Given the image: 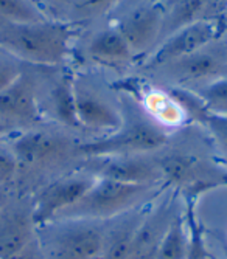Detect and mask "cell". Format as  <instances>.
I'll list each match as a JSON object with an SVG mask.
<instances>
[{"mask_svg": "<svg viewBox=\"0 0 227 259\" xmlns=\"http://www.w3.org/2000/svg\"><path fill=\"white\" fill-rule=\"evenodd\" d=\"M207 110L227 115V76H219L193 90Z\"/></svg>", "mask_w": 227, "mask_h": 259, "instance_id": "cell-24", "label": "cell"}, {"mask_svg": "<svg viewBox=\"0 0 227 259\" xmlns=\"http://www.w3.org/2000/svg\"><path fill=\"white\" fill-rule=\"evenodd\" d=\"M8 202H10L8 191L5 190V186H0V209H2Z\"/></svg>", "mask_w": 227, "mask_h": 259, "instance_id": "cell-29", "label": "cell"}, {"mask_svg": "<svg viewBox=\"0 0 227 259\" xmlns=\"http://www.w3.org/2000/svg\"><path fill=\"white\" fill-rule=\"evenodd\" d=\"M177 211L174 196L165 197L153 209L146 211L142 224L134 234L126 259H156L164 234Z\"/></svg>", "mask_w": 227, "mask_h": 259, "instance_id": "cell-13", "label": "cell"}, {"mask_svg": "<svg viewBox=\"0 0 227 259\" xmlns=\"http://www.w3.org/2000/svg\"><path fill=\"white\" fill-rule=\"evenodd\" d=\"M190 253L192 245L185 227V219L177 211L164 234L156 259H188Z\"/></svg>", "mask_w": 227, "mask_h": 259, "instance_id": "cell-21", "label": "cell"}, {"mask_svg": "<svg viewBox=\"0 0 227 259\" xmlns=\"http://www.w3.org/2000/svg\"><path fill=\"white\" fill-rule=\"evenodd\" d=\"M192 121L202 124L204 129L210 134L222 160L227 163V115L213 113L202 104L193 115Z\"/></svg>", "mask_w": 227, "mask_h": 259, "instance_id": "cell-22", "label": "cell"}, {"mask_svg": "<svg viewBox=\"0 0 227 259\" xmlns=\"http://www.w3.org/2000/svg\"><path fill=\"white\" fill-rule=\"evenodd\" d=\"M72 28L65 22L44 19L0 27V47L16 61L42 67L62 64L70 55Z\"/></svg>", "mask_w": 227, "mask_h": 259, "instance_id": "cell-1", "label": "cell"}, {"mask_svg": "<svg viewBox=\"0 0 227 259\" xmlns=\"http://www.w3.org/2000/svg\"><path fill=\"white\" fill-rule=\"evenodd\" d=\"M123 4V0H75L72 13L78 20H90L101 17Z\"/></svg>", "mask_w": 227, "mask_h": 259, "instance_id": "cell-25", "label": "cell"}, {"mask_svg": "<svg viewBox=\"0 0 227 259\" xmlns=\"http://www.w3.org/2000/svg\"><path fill=\"white\" fill-rule=\"evenodd\" d=\"M41 110L34 81L22 75L8 87L0 90V123L8 129L13 126H30L39 121Z\"/></svg>", "mask_w": 227, "mask_h": 259, "instance_id": "cell-12", "label": "cell"}, {"mask_svg": "<svg viewBox=\"0 0 227 259\" xmlns=\"http://www.w3.org/2000/svg\"><path fill=\"white\" fill-rule=\"evenodd\" d=\"M227 67V42L218 40L202 47L201 50L171 61L161 67L151 68L159 72L173 87L190 89V85H204L224 75ZM196 87V89H198ZM195 90V89H193Z\"/></svg>", "mask_w": 227, "mask_h": 259, "instance_id": "cell-5", "label": "cell"}, {"mask_svg": "<svg viewBox=\"0 0 227 259\" xmlns=\"http://www.w3.org/2000/svg\"><path fill=\"white\" fill-rule=\"evenodd\" d=\"M123 115V121L119 129L106 134L97 140L86 141L75 148V154L95 158L114 155H145L164 148L168 143V134L151 121L146 113L131 110Z\"/></svg>", "mask_w": 227, "mask_h": 259, "instance_id": "cell-2", "label": "cell"}, {"mask_svg": "<svg viewBox=\"0 0 227 259\" xmlns=\"http://www.w3.org/2000/svg\"><path fill=\"white\" fill-rule=\"evenodd\" d=\"M154 186L156 185H131L109 179H97L84 196L58 219L112 221L140 206L143 199L154 193Z\"/></svg>", "mask_w": 227, "mask_h": 259, "instance_id": "cell-4", "label": "cell"}, {"mask_svg": "<svg viewBox=\"0 0 227 259\" xmlns=\"http://www.w3.org/2000/svg\"><path fill=\"white\" fill-rule=\"evenodd\" d=\"M112 25L125 37L135 58H146L161 42L162 10L159 4L142 0L119 14Z\"/></svg>", "mask_w": 227, "mask_h": 259, "instance_id": "cell-9", "label": "cell"}, {"mask_svg": "<svg viewBox=\"0 0 227 259\" xmlns=\"http://www.w3.org/2000/svg\"><path fill=\"white\" fill-rule=\"evenodd\" d=\"M135 100L140 101V109L145 110L148 118L165 131L179 127L188 120L185 109L177 101L170 89L164 90L153 87L146 92H140V98Z\"/></svg>", "mask_w": 227, "mask_h": 259, "instance_id": "cell-18", "label": "cell"}, {"mask_svg": "<svg viewBox=\"0 0 227 259\" xmlns=\"http://www.w3.org/2000/svg\"><path fill=\"white\" fill-rule=\"evenodd\" d=\"M159 7L162 10V42L190 23L222 17L227 11V0H161Z\"/></svg>", "mask_w": 227, "mask_h": 259, "instance_id": "cell-14", "label": "cell"}, {"mask_svg": "<svg viewBox=\"0 0 227 259\" xmlns=\"http://www.w3.org/2000/svg\"><path fill=\"white\" fill-rule=\"evenodd\" d=\"M167 183L192 196H199L215 186L227 185V172L218 171L206 160L185 152H170L156 158Z\"/></svg>", "mask_w": 227, "mask_h": 259, "instance_id": "cell-6", "label": "cell"}, {"mask_svg": "<svg viewBox=\"0 0 227 259\" xmlns=\"http://www.w3.org/2000/svg\"><path fill=\"white\" fill-rule=\"evenodd\" d=\"M86 52L92 61L114 68L129 65L135 58L125 37L112 23L90 37L86 45Z\"/></svg>", "mask_w": 227, "mask_h": 259, "instance_id": "cell-17", "label": "cell"}, {"mask_svg": "<svg viewBox=\"0 0 227 259\" xmlns=\"http://www.w3.org/2000/svg\"><path fill=\"white\" fill-rule=\"evenodd\" d=\"M106 224L83 219H56L36 228L45 259H100Z\"/></svg>", "mask_w": 227, "mask_h": 259, "instance_id": "cell-3", "label": "cell"}, {"mask_svg": "<svg viewBox=\"0 0 227 259\" xmlns=\"http://www.w3.org/2000/svg\"><path fill=\"white\" fill-rule=\"evenodd\" d=\"M50 107L53 116L61 124L73 129L81 127L77 112L73 79L70 76H62L59 81L55 82L50 92Z\"/></svg>", "mask_w": 227, "mask_h": 259, "instance_id": "cell-20", "label": "cell"}, {"mask_svg": "<svg viewBox=\"0 0 227 259\" xmlns=\"http://www.w3.org/2000/svg\"><path fill=\"white\" fill-rule=\"evenodd\" d=\"M224 22H225V30L224 31H227V16L224 14Z\"/></svg>", "mask_w": 227, "mask_h": 259, "instance_id": "cell-32", "label": "cell"}, {"mask_svg": "<svg viewBox=\"0 0 227 259\" xmlns=\"http://www.w3.org/2000/svg\"><path fill=\"white\" fill-rule=\"evenodd\" d=\"M10 129L4 124V123H0V134H5V132H8Z\"/></svg>", "mask_w": 227, "mask_h": 259, "instance_id": "cell-30", "label": "cell"}, {"mask_svg": "<svg viewBox=\"0 0 227 259\" xmlns=\"http://www.w3.org/2000/svg\"><path fill=\"white\" fill-rule=\"evenodd\" d=\"M146 213L140 209H132L116 218L114 224L106 225L104 230V245L100 259H126L134 234L142 224Z\"/></svg>", "mask_w": 227, "mask_h": 259, "instance_id": "cell-19", "label": "cell"}, {"mask_svg": "<svg viewBox=\"0 0 227 259\" xmlns=\"http://www.w3.org/2000/svg\"><path fill=\"white\" fill-rule=\"evenodd\" d=\"M50 2H67V4L73 5V2H75V0H50Z\"/></svg>", "mask_w": 227, "mask_h": 259, "instance_id": "cell-31", "label": "cell"}, {"mask_svg": "<svg viewBox=\"0 0 227 259\" xmlns=\"http://www.w3.org/2000/svg\"><path fill=\"white\" fill-rule=\"evenodd\" d=\"M0 19L7 23H30L47 19L33 0H0Z\"/></svg>", "mask_w": 227, "mask_h": 259, "instance_id": "cell-23", "label": "cell"}, {"mask_svg": "<svg viewBox=\"0 0 227 259\" xmlns=\"http://www.w3.org/2000/svg\"><path fill=\"white\" fill-rule=\"evenodd\" d=\"M84 171L97 179H109L131 185H157L164 180L156 160L145 155H114L87 158Z\"/></svg>", "mask_w": 227, "mask_h": 259, "instance_id": "cell-11", "label": "cell"}, {"mask_svg": "<svg viewBox=\"0 0 227 259\" xmlns=\"http://www.w3.org/2000/svg\"><path fill=\"white\" fill-rule=\"evenodd\" d=\"M19 166L47 168L75 154V148L62 134L50 131H28L10 145Z\"/></svg>", "mask_w": 227, "mask_h": 259, "instance_id": "cell-10", "label": "cell"}, {"mask_svg": "<svg viewBox=\"0 0 227 259\" xmlns=\"http://www.w3.org/2000/svg\"><path fill=\"white\" fill-rule=\"evenodd\" d=\"M22 75V68L14 58H0V90L13 84Z\"/></svg>", "mask_w": 227, "mask_h": 259, "instance_id": "cell-27", "label": "cell"}, {"mask_svg": "<svg viewBox=\"0 0 227 259\" xmlns=\"http://www.w3.org/2000/svg\"><path fill=\"white\" fill-rule=\"evenodd\" d=\"M95 176L87 171L62 176L45 185L33 200L31 213L36 228L58 219L64 211L73 206L94 185Z\"/></svg>", "mask_w": 227, "mask_h": 259, "instance_id": "cell-8", "label": "cell"}, {"mask_svg": "<svg viewBox=\"0 0 227 259\" xmlns=\"http://www.w3.org/2000/svg\"><path fill=\"white\" fill-rule=\"evenodd\" d=\"M222 76H227V67H225V70H224V75Z\"/></svg>", "mask_w": 227, "mask_h": 259, "instance_id": "cell-34", "label": "cell"}, {"mask_svg": "<svg viewBox=\"0 0 227 259\" xmlns=\"http://www.w3.org/2000/svg\"><path fill=\"white\" fill-rule=\"evenodd\" d=\"M148 2H153V4H159L161 0H148Z\"/></svg>", "mask_w": 227, "mask_h": 259, "instance_id": "cell-33", "label": "cell"}, {"mask_svg": "<svg viewBox=\"0 0 227 259\" xmlns=\"http://www.w3.org/2000/svg\"><path fill=\"white\" fill-rule=\"evenodd\" d=\"M4 259H45L41 250V245L37 242V239L34 238L31 242H28L25 247H22L19 251L4 257Z\"/></svg>", "mask_w": 227, "mask_h": 259, "instance_id": "cell-28", "label": "cell"}, {"mask_svg": "<svg viewBox=\"0 0 227 259\" xmlns=\"http://www.w3.org/2000/svg\"><path fill=\"white\" fill-rule=\"evenodd\" d=\"M77 112L81 127L98 132H114L120 127L123 115L114 107L107 100H104L94 89H89L80 81H73Z\"/></svg>", "mask_w": 227, "mask_h": 259, "instance_id": "cell-15", "label": "cell"}, {"mask_svg": "<svg viewBox=\"0 0 227 259\" xmlns=\"http://www.w3.org/2000/svg\"><path fill=\"white\" fill-rule=\"evenodd\" d=\"M19 169L17 160L10 146L0 143V186H7L16 177Z\"/></svg>", "mask_w": 227, "mask_h": 259, "instance_id": "cell-26", "label": "cell"}, {"mask_svg": "<svg viewBox=\"0 0 227 259\" xmlns=\"http://www.w3.org/2000/svg\"><path fill=\"white\" fill-rule=\"evenodd\" d=\"M225 30L224 16L213 20H201L179 28L165 37L156 49L145 58L146 68H156L171 61L180 59L187 55H192L202 47H206L218 40Z\"/></svg>", "mask_w": 227, "mask_h": 259, "instance_id": "cell-7", "label": "cell"}, {"mask_svg": "<svg viewBox=\"0 0 227 259\" xmlns=\"http://www.w3.org/2000/svg\"><path fill=\"white\" fill-rule=\"evenodd\" d=\"M36 238V225L31 206L13 203L0 209V259H4Z\"/></svg>", "mask_w": 227, "mask_h": 259, "instance_id": "cell-16", "label": "cell"}]
</instances>
